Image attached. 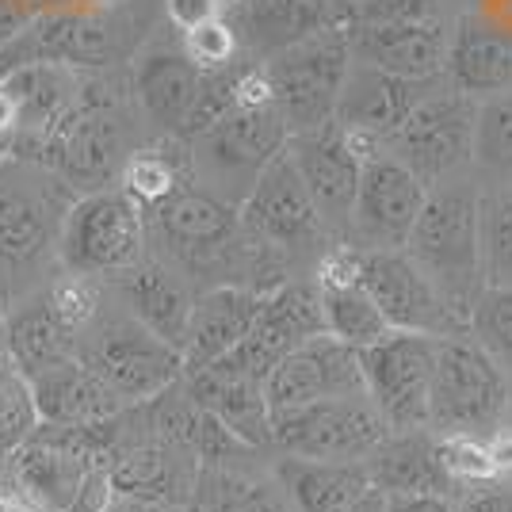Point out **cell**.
Here are the masks:
<instances>
[{"instance_id": "cell-4", "label": "cell", "mask_w": 512, "mask_h": 512, "mask_svg": "<svg viewBox=\"0 0 512 512\" xmlns=\"http://www.w3.org/2000/svg\"><path fill=\"white\" fill-rule=\"evenodd\" d=\"M268 81L276 92V107L291 134L314 130L329 119H337L344 81L352 69V39L348 23L329 27L306 43L291 46L283 54L264 58Z\"/></svg>"}, {"instance_id": "cell-37", "label": "cell", "mask_w": 512, "mask_h": 512, "mask_svg": "<svg viewBox=\"0 0 512 512\" xmlns=\"http://www.w3.org/2000/svg\"><path fill=\"white\" fill-rule=\"evenodd\" d=\"M39 425L43 417H39L27 375L16 363L0 367V448L16 451Z\"/></svg>"}, {"instance_id": "cell-28", "label": "cell", "mask_w": 512, "mask_h": 512, "mask_svg": "<svg viewBox=\"0 0 512 512\" xmlns=\"http://www.w3.org/2000/svg\"><path fill=\"white\" fill-rule=\"evenodd\" d=\"M448 81L474 100L512 88V35L478 20H459L448 43Z\"/></svg>"}, {"instance_id": "cell-47", "label": "cell", "mask_w": 512, "mask_h": 512, "mask_svg": "<svg viewBox=\"0 0 512 512\" xmlns=\"http://www.w3.org/2000/svg\"><path fill=\"white\" fill-rule=\"evenodd\" d=\"M486 448H490L493 463L501 470V478H509L512 474V425H501L497 432L486 436Z\"/></svg>"}, {"instance_id": "cell-48", "label": "cell", "mask_w": 512, "mask_h": 512, "mask_svg": "<svg viewBox=\"0 0 512 512\" xmlns=\"http://www.w3.org/2000/svg\"><path fill=\"white\" fill-rule=\"evenodd\" d=\"M348 512H386V493L383 490H371L363 501H356Z\"/></svg>"}, {"instance_id": "cell-15", "label": "cell", "mask_w": 512, "mask_h": 512, "mask_svg": "<svg viewBox=\"0 0 512 512\" xmlns=\"http://www.w3.org/2000/svg\"><path fill=\"white\" fill-rule=\"evenodd\" d=\"M287 150L299 165L306 188L318 203L321 218L329 230H352V211H356V195H360L363 165L371 153L363 150L360 142L348 134V130L329 119L314 130H302L291 134Z\"/></svg>"}, {"instance_id": "cell-18", "label": "cell", "mask_w": 512, "mask_h": 512, "mask_svg": "<svg viewBox=\"0 0 512 512\" xmlns=\"http://www.w3.org/2000/svg\"><path fill=\"white\" fill-rule=\"evenodd\" d=\"M195 142L203 146V153H207V161H211V169L218 176H237L245 188H253L264 165L287 150L291 130H287L276 104L234 107L218 127L207 130Z\"/></svg>"}, {"instance_id": "cell-36", "label": "cell", "mask_w": 512, "mask_h": 512, "mask_svg": "<svg viewBox=\"0 0 512 512\" xmlns=\"http://www.w3.org/2000/svg\"><path fill=\"white\" fill-rule=\"evenodd\" d=\"M470 337L512 375V287H486L478 295L470 314Z\"/></svg>"}, {"instance_id": "cell-35", "label": "cell", "mask_w": 512, "mask_h": 512, "mask_svg": "<svg viewBox=\"0 0 512 512\" xmlns=\"http://www.w3.org/2000/svg\"><path fill=\"white\" fill-rule=\"evenodd\" d=\"M474 161L490 172H512V88L478 104Z\"/></svg>"}, {"instance_id": "cell-27", "label": "cell", "mask_w": 512, "mask_h": 512, "mask_svg": "<svg viewBox=\"0 0 512 512\" xmlns=\"http://www.w3.org/2000/svg\"><path fill=\"white\" fill-rule=\"evenodd\" d=\"M276 482L287 493L295 512H348L375 490L367 459L341 463V459H302L283 455L276 463Z\"/></svg>"}, {"instance_id": "cell-38", "label": "cell", "mask_w": 512, "mask_h": 512, "mask_svg": "<svg viewBox=\"0 0 512 512\" xmlns=\"http://www.w3.org/2000/svg\"><path fill=\"white\" fill-rule=\"evenodd\" d=\"M440 459H444V467L463 493L474 490V486L505 482L497 463H493L490 448H486V436H440Z\"/></svg>"}, {"instance_id": "cell-6", "label": "cell", "mask_w": 512, "mask_h": 512, "mask_svg": "<svg viewBox=\"0 0 512 512\" xmlns=\"http://www.w3.org/2000/svg\"><path fill=\"white\" fill-rule=\"evenodd\" d=\"M390 436L371 394L321 398L310 406L272 413V448L302 459H341L363 463Z\"/></svg>"}, {"instance_id": "cell-11", "label": "cell", "mask_w": 512, "mask_h": 512, "mask_svg": "<svg viewBox=\"0 0 512 512\" xmlns=\"http://www.w3.org/2000/svg\"><path fill=\"white\" fill-rule=\"evenodd\" d=\"M127 127L123 119L104 104H81L62 119V127L46 138L39 165L58 172L69 188L100 192L119 184L130 161Z\"/></svg>"}, {"instance_id": "cell-53", "label": "cell", "mask_w": 512, "mask_h": 512, "mask_svg": "<svg viewBox=\"0 0 512 512\" xmlns=\"http://www.w3.org/2000/svg\"><path fill=\"white\" fill-rule=\"evenodd\" d=\"M234 4H241V0H234Z\"/></svg>"}, {"instance_id": "cell-44", "label": "cell", "mask_w": 512, "mask_h": 512, "mask_svg": "<svg viewBox=\"0 0 512 512\" xmlns=\"http://www.w3.org/2000/svg\"><path fill=\"white\" fill-rule=\"evenodd\" d=\"M463 509L467 512H512V486L509 482L474 486V490L463 493Z\"/></svg>"}, {"instance_id": "cell-12", "label": "cell", "mask_w": 512, "mask_h": 512, "mask_svg": "<svg viewBox=\"0 0 512 512\" xmlns=\"http://www.w3.org/2000/svg\"><path fill=\"white\" fill-rule=\"evenodd\" d=\"M363 287L379 302L390 329L425 337H470L467 321L451 310L440 287L406 249H363Z\"/></svg>"}, {"instance_id": "cell-52", "label": "cell", "mask_w": 512, "mask_h": 512, "mask_svg": "<svg viewBox=\"0 0 512 512\" xmlns=\"http://www.w3.org/2000/svg\"><path fill=\"white\" fill-rule=\"evenodd\" d=\"M0 161H8V157H0Z\"/></svg>"}, {"instance_id": "cell-39", "label": "cell", "mask_w": 512, "mask_h": 512, "mask_svg": "<svg viewBox=\"0 0 512 512\" xmlns=\"http://www.w3.org/2000/svg\"><path fill=\"white\" fill-rule=\"evenodd\" d=\"M180 43H184L188 58H192L203 73H218V69L237 65V54H241V43H245V39H241L237 20L218 16V20L199 23L195 31H184Z\"/></svg>"}, {"instance_id": "cell-21", "label": "cell", "mask_w": 512, "mask_h": 512, "mask_svg": "<svg viewBox=\"0 0 512 512\" xmlns=\"http://www.w3.org/2000/svg\"><path fill=\"white\" fill-rule=\"evenodd\" d=\"M184 386H188L195 406L207 409L226 428H234L245 444L272 448V406H268L260 379L245 375L230 360H218L211 367L188 371Z\"/></svg>"}, {"instance_id": "cell-19", "label": "cell", "mask_w": 512, "mask_h": 512, "mask_svg": "<svg viewBox=\"0 0 512 512\" xmlns=\"http://www.w3.org/2000/svg\"><path fill=\"white\" fill-rule=\"evenodd\" d=\"M352 58L367 65H379L386 73L428 81L448 69L451 31L444 20L432 23H348Z\"/></svg>"}, {"instance_id": "cell-46", "label": "cell", "mask_w": 512, "mask_h": 512, "mask_svg": "<svg viewBox=\"0 0 512 512\" xmlns=\"http://www.w3.org/2000/svg\"><path fill=\"white\" fill-rule=\"evenodd\" d=\"M16 134H20V107L0 88V157H12Z\"/></svg>"}, {"instance_id": "cell-7", "label": "cell", "mask_w": 512, "mask_h": 512, "mask_svg": "<svg viewBox=\"0 0 512 512\" xmlns=\"http://www.w3.org/2000/svg\"><path fill=\"white\" fill-rule=\"evenodd\" d=\"M474 130H478V100L444 81L409 111V119L394 130L383 150L417 172L428 188L474 161Z\"/></svg>"}, {"instance_id": "cell-42", "label": "cell", "mask_w": 512, "mask_h": 512, "mask_svg": "<svg viewBox=\"0 0 512 512\" xmlns=\"http://www.w3.org/2000/svg\"><path fill=\"white\" fill-rule=\"evenodd\" d=\"M234 8V0H165V16L169 23L184 35V31H195L199 23L218 20Z\"/></svg>"}, {"instance_id": "cell-1", "label": "cell", "mask_w": 512, "mask_h": 512, "mask_svg": "<svg viewBox=\"0 0 512 512\" xmlns=\"http://www.w3.org/2000/svg\"><path fill=\"white\" fill-rule=\"evenodd\" d=\"M406 253L425 268V276L440 287V295L451 302V310L467 321L474 302L486 291L482 276V195L470 184H436L428 192V203Z\"/></svg>"}, {"instance_id": "cell-33", "label": "cell", "mask_w": 512, "mask_h": 512, "mask_svg": "<svg viewBox=\"0 0 512 512\" xmlns=\"http://www.w3.org/2000/svg\"><path fill=\"white\" fill-rule=\"evenodd\" d=\"M119 188L146 214L161 211L184 188V157L165 150H134L119 176Z\"/></svg>"}, {"instance_id": "cell-50", "label": "cell", "mask_w": 512, "mask_h": 512, "mask_svg": "<svg viewBox=\"0 0 512 512\" xmlns=\"http://www.w3.org/2000/svg\"><path fill=\"white\" fill-rule=\"evenodd\" d=\"M329 4H333V8H341L344 16H348V20H352V16H356V8H360L363 0H329Z\"/></svg>"}, {"instance_id": "cell-51", "label": "cell", "mask_w": 512, "mask_h": 512, "mask_svg": "<svg viewBox=\"0 0 512 512\" xmlns=\"http://www.w3.org/2000/svg\"><path fill=\"white\" fill-rule=\"evenodd\" d=\"M505 425H512V402H509V417H505Z\"/></svg>"}, {"instance_id": "cell-23", "label": "cell", "mask_w": 512, "mask_h": 512, "mask_svg": "<svg viewBox=\"0 0 512 512\" xmlns=\"http://www.w3.org/2000/svg\"><path fill=\"white\" fill-rule=\"evenodd\" d=\"M260 302H264V291L249 283H226V287L199 295L192 325H188V341H184V375L226 360L249 337Z\"/></svg>"}, {"instance_id": "cell-8", "label": "cell", "mask_w": 512, "mask_h": 512, "mask_svg": "<svg viewBox=\"0 0 512 512\" xmlns=\"http://www.w3.org/2000/svg\"><path fill=\"white\" fill-rule=\"evenodd\" d=\"M444 337L425 333H402L394 329L371 348H360L367 394L379 406L390 432L428 428V398H432V375Z\"/></svg>"}, {"instance_id": "cell-3", "label": "cell", "mask_w": 512, "mask_h": 512, "mask_svg": "<svg viewBox=\"0 0 512 512\" xmlns=\"http://www.w3.org/2000/svg\"><path fill=\"white\" fill-rule=\"evenodd\" d=\"M58 256L73 276H119L146 256V211L123 188H100L73 199Z\"/></svg>"}, {"instance_id": "cell-49", "label": "cell", "mask_w": 512, "mask_h": 512, "mask_svg": "<svg viewBox=\"0 0 512 512\" xmlns=\"http://www.w3.org/2000/svg\"><path fill=\"white\" fill-rule=\"evenodd\" d=\"M0 512H39L31 501H23L16 493H0Z\"/></svg>"}, {"instance_id": "cell-9", "label": "cell", "mask_w": 512, "mask_h": 512, "mask_svg": "<svg viewBox=\"0 0 512 512\" xmlns=\"http://www.w3.org/2000/svg\"><path fill=\"white\" fill-rule=\"evenodd\" d=\"M77 356L111 386L123 406H146L184 379V356L138 318L107 325Z\"/></svg>"}, {"instance_id": "cell-17", "label": "cell", "mask_w": 512, "mask_h": 512, "mask_svg": "<svg viewBox=\"0 0 512 512\" xmlns=\"http://www.w3.org/2000/svg\"><path fill=\"white\" fill-rule=\"evenodd\" d=\"M264 394H268L272 413L310 406L321 398L367 394L360 348L337 341L333 333H321L314 341L299 344L295 352H287L272 367V375L264 379Z\"/></svg>"}, {"instance_id": "cell-16", "label": "cell", "mask_w": 512, "mask_h": 512, "mask_svg": "<svg viewBox=\"0 0 512 512\" xmlns=\"http://www.w3.org/2000/svg\"><path fill=\"white\" fill-rule=\"evenodd\" d=\"M444 81H448V73L428 77V81H413V77H398V73H386L379 65L352 58L341 104H337V123L367 153H379L394 138V130L409 119V111Z\"/></svg>"}, {"instance_id": "cell-45", "label": "cell", "mask_w": 512, "mask_h": 512, "mask_svg": "<svg viewBox=\"0 0 512 512\" xmlns=\"http://www.w3.org/2000/svg\"><path fill=\"white\" fill-rule=\"evenodd\" d=\"M104 512H192L188 505H172L161 497H142V493H123L115 490V497L107 501Z\"/></svg>"}, {"instance_id": "cell-34", "label": "cell", "mask_w": 512, "mask_h": 512, "mask_svg": "<svg viewBox=\"0 0 512 512\" xmlns=\"http://www.w3.org/2000/svg\"><path fill=\"white\" fill-rule=\"evenodd\" d=\"M482 276L486 287H512V188L482 195Z\"/></svg>"}, {"instance_id": "cell-26", "label": "cell", "mask_w": 512, "mask_h": 512, "mask_svg": "<svg viewBox=\"0 0 512 512\" xmlns=\"http://www.w3.org/2000/svg\"><path fill=\"white\" fill-rule=\"evenodd\" d=\"M344 23L352 20L329 0H241L237 4L241 39L253 46L260 58L283 54V50L306 43L329 27H344Z\"/></svg>"}, {"instance_id": "cell-30", "label": "cell", "mask_w": 512, "mask_h": 512, "mask_svg": "<svg viewBox=\"0 0 512 512\" xmlns=\"http://www.w3.org/2000/svg\"><path fill=\"white\" fill-rule=\"evenodd\" d=\"M321 306H325V329L337 341L352 344V348H371V344H379L383 337L394 333L386 314L379 310V302L371 299V291L363 287V279L321 287Z\"/></svg>"}, {"instance_id": "cell-2", "label": "cell", "mask_w": 512, "mask_h": 512, "mask_svg": "<svg viewBox=\"0 0 512 512\" xmlns=\"http://www.w3.org/2000/svg\"><path fill=\"white\" fill-rule=\"evenodd\" d=\"M512 375L474 337H444L432 375L428 428L440 436H490L505 425Z\"/></svg>"}, {"instance_id": "cell-43", "label": "cell", "mask_w": 512, "mask_h": 512, "mask_svg": "<svg viewBox=\"0 0 512 512\" xmlns=\"http://www.w3.org/2000/svg\"><path fill=\"white\" fill-rule=\"evenodd\" d=\"M386 512H467L463 497L451 493H398L386 497Z\"/></svg>"}, {"instance_id": "cell-14", "label": "cell", "mask_w": 512, "mask_h": 512, "mask_svg": "<svg viewBox=\"0 0 512 512\" xmlns=\"http://www.w3.org/2000/svg\"><path fill=\"white\" fill-rule=\"evenodd\" d=\"M428 192L432 188L394 153H371L352 211V237L360 241V249H406Z\"/></svg>"}, {"instance_id": "cell-25", "label": "cell", "mask_w": 512, "mask_h": 512, "mask_svg": "<svg viewBox=\"0 0 512 512\" xmlns=\"http://www.w3.org/2000/svg\"><path fill=\"white\" fill-rule=\"evenodd\" d=\"M27 383L46 425H96L127 409L81 356H69L39 375H27Z\"/></svg>"}, {"instance_id": "cell-22", "label": "cell", "mask_w": 512, "mask_h": 512, "mask_svg": "<svg viewBox=\"0 0 512 512\" xmlns=\"http://www.w3.org/2000/svg\"><path fill=\"white\" fill-rule=\"evenodd\" d=\"M157 214V226L172 249L188 260H211L226 256L245 234L241 226V207L226 203L222 195L184 184Z\"/></svg>"}, {"instance_id": "cell-5", "label": "cell", "mask_w": 512, "mask_h": 512, "mask_svg": "<svg viewBox=\"0 0 512 512\" xmlns=\"http://www.w3.org/2000/svg\"><path fill=\"white\" fill-rule=\"evenodd\" d=\"M65 184L58 172L39 161H0V279L4 272H23L58 249L65 214Z\"/></svg>"}, {"instance_id": "cell-29", "label": "cell", "mask_w": 512, "mask_h": 512, "mask_svg": "<svg viewBox=\"0 0 512 512\" xmlns=\"http://www.w3.org/2000/svg\"><path fill=\"white\" fill-rule=\"evenodd\" d=\"M123 295H127L134 318L184 356V341H188V325H192V310H195L192 295L169 272L146 268V264L123 272Z\"/></svg>"}, {"instance_id": "cell-10", "label": "cell", "mask_w": 512, "mask_h": 512, "mask_svg": "<svg viewBox=\"0 0 512 512\" xmlns=\"http://www.w3.org/2000/svg\"><path fill=\"white\" fill-rule=\"evenodd\" d=\"M241 226H245V234L276 253L314 249L321 237L329 234L291 150L272 157L264 172L256 176L249 195L241 199Z\"/></svg>"}, {"instance_id": "cell-31", "label": "cell", "mask_w": 512, "mask_h": 512, "mask_svg": "<svg viewBox=\"0 0 512 512\" xmlns=\"http://www.w3.org/2000/svg\"><path fill=\"white\" fill-rule=\"evenodd\" d=\"M4 333H8L12 360H16V367H20L23 375H39L46 367L77 356L73 344H69V333L54 321V314L46 310V302L12 314L8 325H4Z\"/></svg>"}, {"instance_id": "cell-41", "label": "cell", "mask_w": 512, "mask_h": 512, "mask_svg": "<svg viewBox=\"0 0 512 512\" xmlns=\"http://www.w3.org/2000/svg\"><path fill=\"white\" fill-rule=\"evenodd\" d=\"M352 20H363V23H432V20H440V0H363Z\"/></svg>"}, {"instance_id": "cell-40", "label": "cell", "mask_w": 512, "mask_h": 512, "mask_svg": "<svg viewBox=\"0 0 512 512\" xmlns=\"http://www.w3.org/2000/svg\"><path fill=\"white\" fill-rule=\"evenodd\" d=\"M43 302L65 333H81V329H88V325L96 321V314H100V295H96V287L88 283V276H73V272L65 279H54Z\"/></svg>"}, {"instance_id": "cell-24", "label": "cell", "mask_w": 512, "mask_h": 512, "mask_svg": "<svg viewBox=\"0 0 512 512\" xmlns=\"http://www.w3.org/2000/svg\"><path fill=\"white\" fill-rule=\"evenodd\" d=\"M367 470L375 490L386 497L398 493H451L463 497L440 459V436L432 428H409V432H390L379 448L367 455Z\"/></svg>"}, {"instance_id": "cell-32", "label": "cell", "mask_w": 512, "mask_h": 512, "mask_svg": "<svg viewBox=\"0 0 512 512\" xmlns=\"http://www.w3.org/2000/svg\"><path fill=\"white\" fill-rule=\"evenodd\" d=\"M192 512H287L264 482L230 470V463H203L195 478Z\"/></svg>"}, {"instance_id": "cell-13", "label": "cell", "mask_w": 512, "mask_h": 512, "mask_svg": "<svg viewBox=\"0 0 512 512\" xmlns=\"http://www.w3.org/2000/svg\"><path fill=\"white\" fill-rule=\"evenodd\" d=\"M321 333H329V329H325L318 279H283L279 287L264 291L249 337L237 344L226 360L264 383L287 352H295L299 344L314 341Z\"/></svg>"}, {"instance_id": "cell-20", "label": "cell", "mask_w": 512, "mask_h": 512, "mask_svg": "<svg viewBox=\"0 0 512 512\" xmlns=\"http://www.w3.org/2000/svg\"><path fill=\"white\" fill-rule=\"evenodd\" d=\"M203 88V69L188 58L184 43H157L134 62V96L161 134L180 138Z\"/></svg>"}]
</instances>
